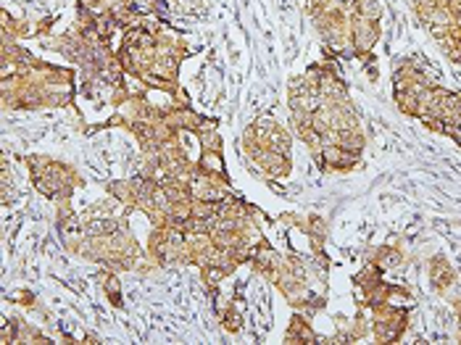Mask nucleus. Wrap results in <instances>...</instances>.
Wrapping results in <instances>:
<instances>
[{
	"instance_id": "3",
	"label": "nucleus",
	"mask_w": 461,
	"mask_h": 345,
	"mask_svg": "<svg viewBox=\"0 0 461 345\" xmlns=\"http://www.w3.org/2000/svg\"><path fill=\"white\" fill-rule=\"evenodd\" d=\"M430 280H432V287L435 290H448L453 284V280H456V275H453V269L448 266V261L445 258H441V256H435L430 261Z\"/></svg>"
},
{
	"instance_id": "7",
	"label": "nucleus",
	"mask_w": 461,
	"mask_h": 345,
	"mask_svg": "<svg viewBox=\"0 0 461 345\" xmlns=\"http://www.w3.org/2000/svg\"><path fill=\"white\" fill-rule=\"evenodd\" d=\"M240 306H242V301H235V303H227V308L221 311V325H224L227 332H238L242 327Z\"/></svg>"
},
{
	"instance_id": "8",
	"label": "nucleus",
	"mask_w": 461,
	"mask_h": 345,
	"mask_svg": "<svg viewBox=\"0 0 461 345\" xmlns=\"http://www.w3.org/2000/svg\"><path fill=\"white\" fill-rule=\"evenodd\" d=\"M364 132L361 130H340V140H338V145L340 148H345V151H351V153H359L361 156V151H364Z\"/></svg>"
},
{
	"instance_id": "2",
	"label": "nucleus",
	"mask_w": 461,
	"mask_h": 345,
	"mask_svg": "<svg viewBox=\"0 0 461 345\" xmlns=\"http://www.w3.org/2000/svg\"><path fill=\"white\" fill-rule=\"evenodd\" d=\"M316 163H319L321 172H351L359 166V153H351L340 148V145H324L316 156Z\"/></svg>"
},
{
	"instance_id": "5",
	"label": "nucleus",
	"mask_w": 461,
	"mask_h": 345,
	"mask_svg": "<svg viewBox=\"0 0 461 345\" xmlns=\"http://www.w3.org/2000/svg\"><path fill=\"white\" fill-rule=\"evenodd\" d=\"M285 340L288 343H316V335H314V330L306 322V316H293V325L288 330Z\"/></svg>"
},
{
	"instance_id": "1",
	"label": "nucleus",
	"mask_w": 461,
	"mask_h": 345,
	"mask_svg": "<svg viewBox=\"0 0 461 345\" xmlns=\"http://www.w3.org/2000/svg\"><path fill=\"white\" fill-rule=\"evenodd\" d=\"M251 153V161L259 166L261 172L266 174L269 180H285L293 169V161H290V153H280V151H271V148H253Z\"/></svg>"
},
{
	"instance_id": "6",
	"label": "nucleus",
	"mask_w": 461,
	"mask_h": 345,
	"mask_svg": "<svg viewBox=\"0 0 461 345\" xmlns=\"http://www.w3.org/2000/svg\"><path fill=\"white\" fill-rule=\"evenodd\" d=\"M101 284L106 295H109V301L113 306H121V298H119V275H116V269H109L106 266V272H101Z\"/></svg>"
},
{
	"instance_id": "9",
	"label": "nucleus",
	"mask_w": 461,
	"mask_h": 345,
	"mask_svg": "<svg viewBox=\"0 0 461 345\" xmlns=\"http://www.w3.org/2000/svg\"><path fill=\"white\" fill-rule=\"evenodd\" d=\"M411 6H414V13L419 16V21L424 24V21H430V16L435 11L441 8L443 0H411Z\"/></svg>"
},
{
	"instance_id": "4",
	"label": "nucleus",
	"mask_w": 461,
	"mask_h": 345,
	"mask_svg": "<svg viewBox=\"0 0 461 345\" xmlns=\"http://www.w3.org/2000/svg\"><path fill=\"white\" fill-rule=\"evenodd\" d=\"M198 169L211 174V177H216V180L230 182V180H227V172H224V156H221V151H203L201 158H198Z\"/></svg>"
},
{
	"instance_id": "10",
	"label": "nucleus",
	"mask_w": 461,
	"mask_h": 345,
	"mask_svg": "<svg viewBox=\"0 0 461 345\" xmlns=\"http://www.w3.org/2000/svg\"><path fill=\"white\" fill-rule=\"evenodd\" d=\"M156 3H159V0H156Z\"/></svg>"
}]
</instances>
